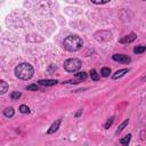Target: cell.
<instances>
[{
	"instance_id": "cell-1",
	"label": "cell",
	"mask_w": 146,
	"mask_h": 146,
	"mask_svg": "<svg viewBox=\"0 0 146 146\" xmlns=\"http://www.w3.org/2000/svg\"><path fill=\"white\" fill-rule=\"evenodd\" d=\"M33 73H34V70H33L32 65L29 63H22L15 67L16 76L22 80H30L33 76Z\"/></svg>"
},
{
	"instance_id": "cell-2",
	"label": "cell",
	"mask_w": 146,
	"mask_h": 146,
	"mask_svg": "<svg viewBox=\"0 0 146 146\" xmlns=\"http://www.w3.org/2000/svg\"><path fill=\"white\" fill-rule=\"evenodd\" d=\"M64 48L68 51H78L82 48L83 41L78 35H70L64 40Z\"/></svg>"
},
{
	"instance_id": "cell-3",
	"label": "cell",
	"mask_w": 146,
	"mask_h": 146,
	"mask_svg": "<svg viewBox=\"0 0 146 146\" xmlns=\"http://www.w3.org/2000/svg\"><path fill=\"white\" fill-rule=\"evenodd\" d=\"M81 65L82 63L79 58H70L64 62V68L67 72H76L78 70H80Z\"/></svg>"
},
{
	"instance_id": "cell-4",
	"label": "cell",
	"mask_w": 146,
	"mask_h": 146,
	"mask_svg": "<svg viewBox=\"0 0 146 146\" xmlns=\"http://www.w3.org/2000/svg\"><path fill=\"white\" fill-rule=\"evenodd\" d=\"M113 60L115 62H119V63H122V64H128L131 62V58L127 55H122V54H115L113 55Z\"/></svg>"
},
{
	"instance_id": "cell-5",
	"label": "cell",
	"mask_w": 146,
	"mask_h": 146,
	"mask_svg": "<svg viewBox=\"0 0 146 146\" xmlns=\"http://www.w3.org/2000/svg\"><path fill=\"white\" fill-rule=\"evenodd\" d=\"M60 122H62V120L60 119H58V120H56L51 125H50V128L48 129V131H47V133H49V135H51V133H54V132H56L57 130H58V128H59V125H60Z\"/></svg>"
},
{
	"instance_id": "cell-6",
	"label": "cell",
	"mask_w": 146,
	"mask_h": 146,
	"mask_svg": "<svg viewBox=\"0 0 146 146\" xmlns=\"http://www.w3.org/2000/svg\"><path fill=\"white\" fill-rule=\"evenodd\" d=\"M136 38H137V35H136L135 33H130V34L123 36L122 39H120V42H121V43H130V42H132Z\"/></svg>"
},
{
	"instance_id": "cell-7",
	"label": "cell",
	"mask_w": 146,
	"mask_h": 146,
	"mask_svg": "<svg viewBox=\"0 0 146 146\" xmlns=\"http://www.w3.org/2000/svg\"><path fill=\"white\" fill-rule=\"evenodd\" d=\"M57 80H39L38 81V83L39 84H41V86H46V87H50V86H55V84H57Z\"/></svg>"
},
{
	"instance_id": "cell-8",
	"label": "cell",
	"mask_w": 146,
	"mask_h": 146,
	"mask_svg": "<svg viewBox=\"0 0 146 146\" xmlns=\"http://www.w3.org/2000/svg\"><path fill=\"white\" fill-rule=\"evenodd\" d=\"M129 72V68H122V70H119V71H116L113 75H112V79H114V80H116V79H119V78H121V76H123L125 73H128Z\"/></svg>"
},
{
	"instance_id": "cell-9",
	"label": "cell",
	"mask_w": 146,
	"mask_h": 146,
	"mask_svg": "<svg viewBox=\"0 0 146 146\" xmlns=\"http://www.w3.org/2000/svg\"><path fill=\"white\" fill-rule=\"evenodd\" d=\"M75 78H76V80H79V81H82V80H86L87 78H88V75H87V73L86 72H78V73H75Z\"/></svg>"
},
{
	"instance_id": "cell-10",
	"label": "cell",
	"mask_w": 146,
	"mask_h": 146,
	"mask_svg": "<svg viewBox=\"0 0 146 146\" xmlns=\"http://www.w3.org/2000/svg\"><path fill=\"white\" fill-rule=\"evenodd\" d=\"M0 84H1L0 94H1V95H3V94H6V91L8 90V84H7V82H6L5 80H1V81H0Z\"/></svg>"
},
{
	"instance_id": "cell-11",
	"label": "cell",
	"mask_w": 146,
	"mask_h": 146,
	"mask_svg": "<svg viewBox=\"0 0 146 146\" xmlns=\"http://www.w3.org/2000/svg\"><path fill=\"white\" fill-rule=\"evenodd\" d=\"M14 108L13 107H8V108H6L5 111H3V114H5V116H7V117H11L13 115H14Z\"/></svg>"
},
{
	"instance_id": "cell-12",
	"label": "cell",
	"mask_w": 146,
	"mask_h": 146,
	"mask_svg": "<svg viewBox=\"0 0 146 146\" xmlns=\"http://www.w3.org/2000/svg\"><path fill=\"white\" fill-rule=\"evenodd\" d=\"M128 122H129L128 120H124V121H123V122H122V123H121V124L119 125V128L116 129V131H115V133H116V135H119V133H120V132H121V131H122V130L124 129V127H125V125L128 124Z\"/></svg>"
},
{
	"instance_id": "cell-13",
	"label": "cell",
	"mask_w": 146,
	"mask_h": 146,
	"mask_svg": "<svg viewBox=\"0 0 146 146\" xmlns=\"http://www.w3.org/2000/svg\"><path fill=\"white\" fill-rule=\"evenodd\" d=\"M146 50V47L145 46H137L135 49H133V52L135 54H141V52H144Z\"/></svg>"
},
{
	"instance_id": "cell-14",
	"label": "cell",
	"mask_w": 146,
	"mask_h": 146,
	"mask_svg": "<svg viewBox=\"0 0 146 146\" xmlns=\"http://www.w3.org/2000/svg\"><path fill=\"white\" fill-rule=\"evenodd\" d=\"M130 139H131V135L129 133V135H127L124 138H122V139L120 140V143H121L122 145H128V144L130 143Z\"/></svg>"
},
{
	"instance_id": "cell-15",
	"label": "cell",
	"mask_w": 146,
	"mask_h": 146,
	"mask_svg": "<svg viewBox=\"0 0 146 146\" xmlns=\"http://www.w3.org/2000/svg\"><path fill=\"white\" fill-rule=\"evenodd\" d=\"M110 73H111V68H108V67H103L102 71H100L102 76H108Z\"/></svg>"
},
{
	"instance_id": "cell-16",
	"label": "cell",
	"mask_w": 146,
	"mask_h": 146,
	"mask_svg": "<svg viewBox=\"0 0 146 146\" xmlns=\"http://www.w3.org/2000/svg\"><path fill=\"white\" fill-rule=\"evenodd\" d=\"M90 76H91V79H92L94 81H97V80L99 79V76H98V74H97V72H96V70H91V71H90Z\"/></svg>"
},
{
	"instance_id": "cell-17",
	"label": "cell",
	"mask_w": 146,
	"mask_h": 146,
	"mask_svg": "<svg viewBox=\"0 0 146 146\" xmlns=\"http://www.w3.org/2000/svg\"><path fill=\"white\" fill-rule=\"evenodd\" d=\"M21 96H22V94H21L19 91H14V92L10 94V98L14 99V100H15V99H18Z\"/></svg>"
},
{
	"instance_id": "cell-18",
	"label": "cell",
	"mask_w": 146,
	"mask_h": 146,
	"mask_svg": "<svg viewBox=\"0 0 146 146\" xmlns=\"http://www.w3.org/2000/svg\"><path fill=\"white\" fill-rule=\"evenodd\" d=\"M19 112H21V113H24V114H25V113H30V108H29L26 105H21V106H19Z\"/></svg>"
},
{
	"instance_id": "cell-19",
	"label": "cell",
	"mask_w": 146,
	"mask_h": 146,
	"mask_svg": "<svg viewBox=\"0 0 146 146\" xmlns=\"http://www.w3.org/2000/svg\"><path fill=\"white\" fill-rule=\"evenodd\" d=\"M113 122H114V116H111V117L106 121V123H105V129H108V128L112 125Z\"/></svg>"
},
{
	"instance_id": "cell-20",
	"label": "cell",
	"mask_w": 146,
	"mask_h": 146,
	"mask_svg": "<svg viewBox=\"0 0 146 146\" xmlns=\"http://www.w3.org/2000/svg\"><path fill=\"white\" fill-rule=\"evenodd\" d=\"M111 0H91V2L96 3V5H103V3H107L110 2Z\"/></svg>"
},
{
	"instance_id": "cell-21",
	"label": "cell",
	"mask_w": 146,
	"mask_h": 146,
	"mask_svg": "<svg viewBox=\"0 0 146 146\" xmlns=\"http://www.w3.org/2000/svg\"><path fill=\"white\" fill-rule=\"evenodd\" d=\"M26 89H27V90H32V91H36V90L39 89V87H38L36 84H30V86L26 87Z\"/></svg>"
},
{
	"instance_id": "cell-22",
	"label": "cell",
	"mask_w": 146,
	"mask_h": 146,
	"mask_svg": "<svg viewBox=\"0 0 146 146\" xmlns=\"http://www.w3.org/2000/svg\"><path fill=\"white\" fill-rule=\"evenodd\" d=\"M81 113H82V110H80V111H79V112H78V113L75 114V116H79V115H80Z\"/></svg>"
},
{
	"instance_id": "cell-23",
	"label": "cell",
	"mask_w": 146,
	"mask_h": 146,
	"mask_svg": "<svg viewBox=\"0 0 146 146\" xmlns=\"http://www.w3.org/2000/svg\"><path fill=\"white\" fill-rule=\"evenodd\" d=\"M143 80H146V76H144V78H143Z\"/></svg>"
}]
</instances>
